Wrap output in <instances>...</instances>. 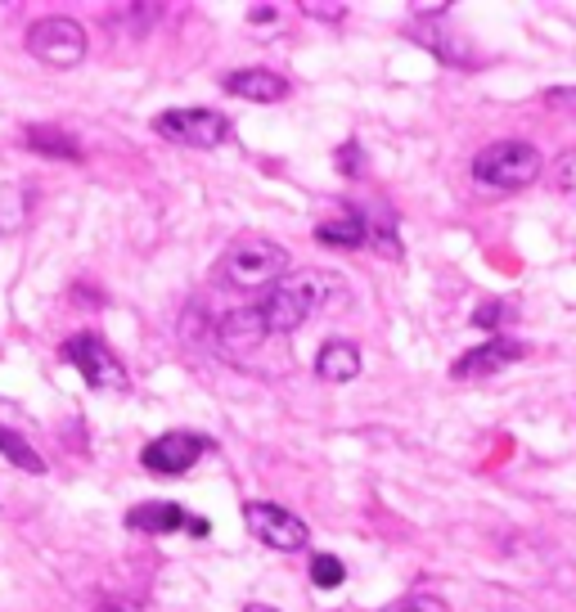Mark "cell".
<instances>
[{
  "mask_svg": "<svg viewBox=\"0 0 576 612\" xmlns=\"http://www.w3.org/2000/svg\"><path fill=\"white\" fill-rule=\"evenodd\" d=\"M329 293L347 297V284H342L333 270H293V275H284L275 288H266V297L257 302V311H261V320H266L270 338H275V333L302 329L315 311H324Z\"/></svg>",
  "mask_w": 576,
  "mask_h": 612,
  "instance_id": "cell-1",
  "label": "cell"
},
{
  "mask_svg": "<svg viewBox=\"0 0 576 612\" xmlns=\"http://www.w3.org/2000/svg\"><path fill=\"white\" fill-rule=\"evenodd\" d=\"M288 248L275 239H261V234H248V239H239L234 248H225L221 266H216V279L230 288H239V293H252V288H275L284 275H293V266H288Z\"/></svg>",
  "mask_w": 576,
  "mask_h": 612,
  "instance_id": "cell-2",
  "label": "cell"
},
{
  "mask_svg": "<svg viewBox=\"0 0 576 612\" xmlns=\"http://www.w3.org/2000/svg\"><path fill=\"white\" fill-rule=\"evenodd\" d=\"M473 180L486 189H527L540 180V149L531 140H495L473 158Z\"/></svg>",
  "mask_w": 576,
  "mask_h": 612,
  "instance_id": "cell-3",
  "label": "cell"
},
{
  "mask_svg": "<svg viewBox=\"0 0 576 612\" xmlns=\"http://www.w3.org/2000/svg\"><path fill=\"white\" fill-rule=\"evenodd\" d=\"M27 54L50 68H77L86 59V27L77 18H63V14H50V18H36L23 36Z\"/></svg>",
  "mask_w": 576,
  "mask_h": 612,
  "instance_id": "cell-4",
  "label": "cell"
},
{
  "mask_svg": "<svg viewBox=\"0 0 576 612\" xmlns=\"http://www.w3.org/2000/svg\"><path fill=\"white\" fill-rule=\"evenodd\" d=\"M63 360H68L95 392H126V387H131L126 365L108 351V342L99 338V333H72V338L63 342Z\"/></svg>",
  "mask_w": 576,
  "mask_h": 612,
  "instance_id": "cell-5",
  "label": "cell"
},
{
  "mask_svg": "<svg viewBox=\"0 0 576 612\" xmlns=\"http://www.w3.org/2000/svg\"><path fill=\"white\" fill-rule=\"evenodd\" d=\"M243 527L252 531V540H261L266 549H279V554H293L311 540L306 522L297 513H288L284 504H270V500H248L243 504Z\"/></svg>",
  "mask_w": 576,
  "mask_h": 612,
  "instance_id": "cell-6",
  "label": "cell"
},
{
  "mask_svg": "<svg viewBox=\"0 0 576 612\" xmlns=\"http://www.w3.org/2000/svg\"><path fill=\"white\" fill-rule=\"evenodd\" d=\"M153 131L162 140L189 144V149H216V144L230 140V122L212 108H167V113L153 117Z\"/></svg>",
  "mask_w": 576,
  "mask_h": 612,
  "instance_id": "cell-7",
  "label": "cell"
},
{
  "mask_svg": "<svg viewBox=\"0 0 576 612\" xmlns=\"http://www.w3.org/2000/svg\"><path fill=\"white\" fill-rule=\"evenodd\" d=\"M207 455V437L198 432H162L140 450V464L158 477H180Z\"/></svg>",
  "mask_w": 576,
  "mask_h": 612,
  "instance_id": "cell-8",
  "label": "cell"
},
{
  "mask_svg": "<svg viewBox=\"0 0 576 612\" xmlns=\"http://www.w3.org/2000/svg\"><path fill=\"white\" fill-rule=\"evenodd\" d=\"M266 338H270V329H266L257 306H239V311H225L221 320H216V347L230 360H248Z\"/></svg>",
  "mask_w": 576,
  "mask_h": 612,
  "instance_id": "cell-9",
  "label": "cell"
},
{
  "mask_svg": "<svg viewBox=\"0 0 576 612\" xmlns=\"http://www.w3.org/2000/svg\"><path fill=\"white\" fill-rule=\"evenodd\" d=\"M522 356H527V342L495 333V338H486L482 347L464 351V356L450 365V374H455V378H486V374H495V369L513 365V360H522Z\"/></svg>",
  "mask_w": 576,
  "mask_h": 612,
  "instance_id": "cell-10",
  "label": "cell"
},
{
  "mask_svg": "<svg viewBox=\"0 0 576 612\" xmlns=\"http://www.w3.org/2000/svg\"><path fill=\"white\" fill-rule=\"evenodd\" d=\"M225 95L234 99H248V104H279L288 95V81L270 68H234L225 72Z\"/></svg>",
  "mask_w": 576,
  "mask_h": 612,
  "instance_id": "cell-11",
  "label": "cell"
},
{
  "mask_svg": "<svg viewBox=\"0 0 576 612\" xmlns=\"http://www.w3.org/2000/svg\"><path fill=\"white\" fill-rule=\"evenodd\" d=\"M315 374L324 383H351V378H360V347L347 338H329L315 351Z\"/></svg>",
  "mask_w": 576,
  "mask_h": 612,
  "instance_id": "cell-12",
  "label": "cell"
},
{
  "mask_svg": "<svg viewBox=\"0 0 576 612\" xmlns=\"http://www.w3.org/2000/svg\"><path fill=\"white\" fill-rule=\"evenodd\" d=\"M189 522V513L171 500H149V504H135L126 513V527L131 531H149V536H167V531H180Z\"/></svg>",
  "mask_w": 576,
  "mask_h": 612,
  "instance_id": "cell-13",
  "label": "cell"
},
{
  "mask_svg": "<svg viewBox=\"0 0 576 612\" xmlns=\"http://www.w3.org/2000/svg\"><path fill=\"white\" fill-rule=\"evenodd\" d=\"M315 243H324V248H365L369 243L365 212H347V216H338V221H320L315 225Z\"/></svg>",
  "mask_w": 576,
  "mask_h": 612,
  "instance_id": "cell-14",
  "label": "cell"
},
{
  "mask_svg": "<svg viewBox=\"0 0 576 612\" xmlns=\"http://www.w3.org/2000/svg\"><path fill=\"white\" fill-rule=\"evenodd\" d=\"M23 144L32 153H41V158H59V162H81V144L72 140L68 131H59V126H27L23 131Z\"/></svg>",
  "mask_w": 576,
  "mask_h": 612,
  "instance_id": "cell-15",
  "label": "cell"
},
{
  "mask_svg": "<svg viewBox=\"0 0 576 612\" xmlns=\"http://www.w3.org/2000/svg\"><path fill=\"white\" fill-rule=\"evenodd\" d=\"M27 207H32V189L14 185V180H9V185H0V234L23 230Z\"/></svg>",
  "mask_w": 576,
  "mask_h": 612,
  "instance_id": "cell-16",
  "label": "cell"
},
{
  "mask_svg": "<svg viewBox=\"0 0 576 612\" xmlns=\"http://www.w3.org/2000/svg\"><path fill=\"white\" fill-rule=\"evenodd\" d=\"M0 455H5L9 464H18L23 473H45V459L32 450V441L9 432V428H0Z\"/></svg>",
  "mask_w": 576,
  "mask_h": 612,
  "instance_id": "cell-17",
  "label": "cell"
},
{
  "mask_svg": "<svg viewBox=\"0 0 576 612\" xmlns=\"http://www.w3.org/2000/svg\"><path fill=\"white\" fill-rule=\"evenodd\" d=\"M347 581V567L338 554H311V585L315 590H338Z\"/></svg>",
  "mask_w": 576,
  "mask_h": 612,
  "instance_id": "cell-18",
  "label": "cell"
},
{
  "mask_svg": "<svg viewBox=\"0 0 576 612\" xmlns=\"http://www.w3.org/2000/svg\"><path fill=\"white\" fill-rule=\"evenodd\" d=\"M423 45H428L432 54H441L446 63H468V45H459V36H450V32L428 27V32H423Z\"/></svg>",
  "mask_w": 576,
  "mask_h": 612,
  "instance_id": "cell-19",
  "label": "cell"
},
{
  "mask_svg": "<svg viewBox=\"0 0 576 612\" xmlns=\"http://www.w3.org/2000/svg\"><path fill=\"white\" fill-rule=\"evenodd\" d=\"M162 14V5H122L113 14V27H126V32H144V27H153Z\"/></svg>",
  "mask_w": 576,
  "mask_h": 612,
  "instance_id": "cell-20",
  "label": "cell"
},
{
  "mask_svg": "<svg viewBox=\"0 0 576 612\" xmlns=\"http://www.w3.org/2000/svg\"><path fill=\"white\" fill-rule=\"evenodd\" d=\"M549 180H554V189H558V194L576 198V149L558 153V158H554V167H549Z\"/></svg>",
  "mask_w": 576,
  "mask_h": 612,
  "instance_id": "cell-21",
  "label": "cell"
},
{
  "mask_svg": "<svg viewBox=\"0 0 576 612\" xmlns=\"http://www.w3.org/2000/svg\"><path fill=\"white\" fill-rule=\"evenodd\" d=\"M509 315H513V306L500 297V302H482V306H477V311H473V324H477V329H495V324H504Z\"/></svg>",
  "mask_w": 576,
  "mask_h": 612,
  "instance_id": "cell-22",
  "label": "cell"
},
{
  "mask_svg": "<svg viewBox=\"0 0 576 612\" xmlns=\"http://www.w3.org/2000/svg\"><path fill=\"white\" fill-rule=\"evenodd\" d=\"M387 612H450L446 599H437V594H410V599H396Z\"/></svg>",
  "mask_w": 576,
  "mask_h": 612,
  "instance_id": "cell-23",
  "label": "cell"
},
{
  "mask_svg": "<svg viewBox=\"0 0 576 612\" xmlns=\"http://www.w3.org/2000/svg\"><path fill=\"white\" fill-rule=\"evenodd\" d=\"M545 104L549 108H572V113H576V86H549L545 90Z\"/></svg>",
  "mask_w": 576,
  "mask_h": 612,
  "instance_id": "cell-24",
  "label": "cell"
},
{
  "mask_svg": "<svg viewBox=\"0 0 576 612\" xmlns=\"http://www.w3.org/2000/svg\"><path fill=\"white\" fill-rule=\"evenodd\" d=\"M338 167H342V176H356V171L365 167V158H360L356 144H342V149H338Z\"/></svg>",
  "mask_w": 576,
  "mask_h": 612,
  "instance_id": "cell-25",
  "label": "cell"
},
{
  "mask_svg": "<svg viewBox=\"0 0 576 612\" xmlns=\"http://www.w3.org/2000/svg\"><path fill=\"white\" fill-rule=\"evenodd\" d=\"M302 9H306L311 18H329V23H338V18L347 14V5H315V0H306Z\"/></svg>",
  "mask_w": 576,
  "mask_h": 612,
  "instance_id": "cell-26",
  "label": "cell"
},
{
  "mask_svg": "<svg viewBox=\"0 0 576 612\" xmlns=\"http://www.w3.org/2000/svg\"><path fill=\"white\" fill-rule=\"evenodd\" d=\"M275 14H279L275 5H252V14H248V18H252V23H270Z\"/></svg>",
  "mask_w": 576,
  "mask_h": 612,
  "instance_id": "cell-27",
  "label": "cell"
},
{
  "mask_svg": "<svg viewBox=\"0 0 576 612\" xmlns=\"http://www.w3.org/2000/svg\"><path fill=\"white\" fill-rule=\"evenodd\" d=\"M185 527H189V531H194V536H207V522H203V518H189V522H185Z\"/></svg>",
  "mask_w": 576,
  "mask_h": 612,
  "instance_id": "cell-28",
  "label": "cell"
},
{
  "mask_svg": "<svg viewBox=\"0 0 576 612\" xmlns=\"http://www.w3.org/2000/svg\"><path fill=\"white\" fill-rule=\"evenodd\" d=\"M243 612H279V608H270V603H248Z\"/></svg>",
  "mask_w": 576,
  "mask_h": 612,
  "instance_id": "cell-29",
  "label": "cell"
}]
</instances>
